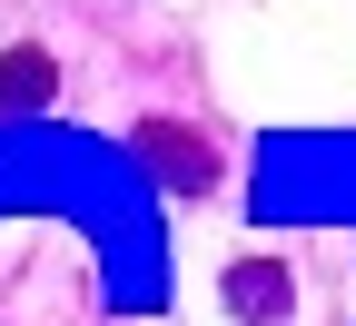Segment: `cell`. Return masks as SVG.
Here are the masks:
<instances>
[{"label": "cell", "mask_w": 356, "mask_h": 326, "mask_svg": "<svg viewBox=\"0 0 356 326\" xmlns=\"http://www.w3.org/2000/svg\"><path fill=\"white\" fill-rule=\"evenodd\" d=\"M139 158L168 178L178 198H208V188H218V149H208L188 119H149V129H139Z\"/></svg>", "instance_id": "cell-1"}, {"label": "cell", "mask_w": 356, "mask_h": 326, "mask_svg": "<svg viewBox=\"0 0 356 326\" xmlns=\"http://www.w3.org/2000/svg\"><path fill=\"white\" fill-rule=\"evenodd\" d=\"M287 307H297L287 257H238V267H228V316H238V326H287Z\"/></svg>", "instance_id": "cell-2"}, {"label": "cell", "mask_w": 356, "mask_h": 326, "mask_svg": "<svg viewBox=\"0 0 356 326\" xmlns=\"http://www.w3.org/2000/svg\"><path fill=\"white\" fill-rule=\"evenodd\" d=\"M60 99V60L50 50H10L0 60V119H40Z\"/></svg>", "instance_id": "cell-3"}]
</instances>
